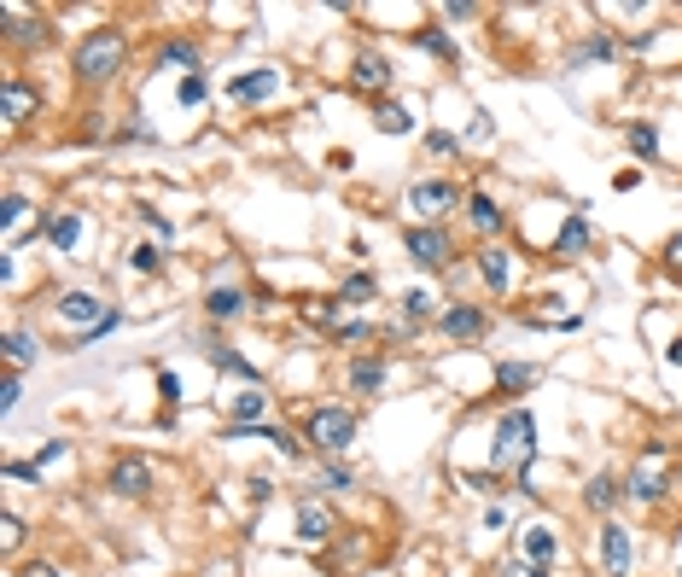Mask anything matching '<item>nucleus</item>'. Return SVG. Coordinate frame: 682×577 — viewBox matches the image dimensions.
<instances>
[{"label": "nucleus", "instance_id": "e433bc0d", "mask_svg": "<svg viewBox=\"0 0 682 577\" xmlns=\"http://www.w3.org/2000/svg\"><path fill=\"white\" fill-rule=\"evenodd\" d=\"M333 315H339V298H327V304H309V309H304L309 327H333Z\"/></svg>", "mask_w": 682, "mask_h": 577}, {"label": "nucleus", "instance_id": "c03bdc74", "mask_svg": "<svg viewBox=\"0 0 682 577\" xmlns=\"http://www.w3.org/2000/svg\"><path fill=\"white\" fill-rule=\"evenodd\" d=\"M6 478H12V484H35L41 467H30V461H6Z\"/></svg>", "mask_w": 682, "mask_h": 577}, {"label": "nucleus", "instance_id": "39448f33", "mask_svg": "<svg viewBox=\"0 0 682 577\" xmlns=\"http://www.w3.org/2000/svg\"><path fill=\"white\" fill-rule=\"evenodd\" d=\"M403 245H409L414 263H420V269H432V274H444V269H449V257H455L449 234H444V228H432V222H414L409 234H403Z\"/></svg>", "mask_w": 682, "mask_h": 577}, {"label": "nucleus", "instance_id": "ea45409f", "mask_svg": "<svg viewBox=\"0 0 682 577\" xmlns=\"http://www.w3.org/2000/svg\"><path fill=\"white\" fill-rule=\"evenodd\" d=\"M18 403H24V379H18V374H6V385H0V408L12 414Z\"/></svg>", "mask_w": 682, "mask_h": 577}, {"label": "nucleus", "instance_id": "ddd939ff", "mask_svg": "<svg viewBox=\"0 0 682 577\" xmlns=\"http://www.w3.org/2000/svg\"><path fill=\"white\" fill-rule=\"evenodd\" d=\"M35 105H41V94H35L30 82H18V76H6V88H0V117L6 123H24Z\"/></svg>", "mask_w": 682, "mask_h": 577}, {"label": "nucleus", "instance_id": "8fccbe9b", "mask_svg": "<svg viewBox=\"0 0 682 577\" xmlns=\"http://www.w3.org/2000/svg\"><path fill=\"white\" fill-rule=\"evenodd\" d=\"M24 577H65V572H59V566H47V560H30V566H24Z\"/></svg>", "mask_w": 682, "mask_h": 577}, {"label": "nucleus", "instance_id": "473e14b6", "mask_svg": "<svg viewBox=\"0 0 682 577\" xmlns=\"http://www.w3.org/2000/svg\"><path fill=\"white\" fill-rule=\"evenodd\" d=\"M129 269H135V274H158V269H164V251H158V245H129Z\"/></svg>", "mask_w": 682, "mask_h": 577}, {"label": "nucleus", "instance_id": "0eeeda50", "mask_svg": "<svg viewBox=\"0 0 682 577\" xmlns=\"http://www.w3.org/2000/svg\"><path fill=\"white\" fill-rule=\"evenodd\" d=\"M484 327H490V315L478 304H449L444 315H438V333H444V339H484Z\"/></svg>", "mask_w": 682, "mask_h": 577}, {"label": "nucleus", "instance_id": "a19ab883", "mask_svg": "<svg viewBox=\"0 0 682 577\" xmlns=\"http://www.w3.org/2000/svg\"><path fill=\"white\" fill-rule=\"evenodd\" d=\"M502 577H548V566H537V560H502Z\"/></svg>", "mask_w": 682, "mask_h": 577}, {"label": "nucleus", "instance_id": "423d86ee", "mask_svg": "<svg viewBox=\"0 0 682 577\" xmlns=\"http://www.w3.org/2000/svg\"><path fill=\"white\" fill-rule=\"evenodd\" d=\"M455 204H461V187H455V181H414L409 187V210L420 222H432V228H438V216H449Z\"/></svg>", "mask_w": 682, "mask_h": 577}, {"label": "nucleus", "instance_id": "aec40b11", "mask_svg": "<svg viewBox=\"0 0 682 577\" xmlns=\"http://www.w3.org/2000/svg\"><path fill=\"white\" fill-rule=\"evenodd\" d=\"M379 385H385V356H356L350 362V391L356 397H374Z\"/></svg>", "mask_w": 682, "mask_h": 577}, {"label": "nucleus", "instance_id": "7ed1b4c3", "mask_svg": "<svg viewBox=\"0 0 682 577\" xmlns=\"http://www.w3.org/2000/svg\"><path fill=\"white\" fill-rule=\"evenodd\" d=\"M665 484H671V455H665V443H653V455H642V461L630 467L624 496H630V502H642V508H653V502L665 496Z\"/></svg>", "mask_w": 682, "mask_h": 577}, {"label": "nucleus", "instance_id": "37998d69", "mask_svg": "<svg viewBox=\"0 0 682 577\" xmlns=\"http://www.w3.org/2000/svg\"><path fill=\"white\" fill-rule=\"evenodd\" d=\"M24 210H30V204L18 199V193H6V204H0V222H6V234L18 228V216H24Z\"/></svg>", "mask_w": 682, "mask_h": 577}, {"label": "nucleus", "instance_id": "f8f14e48", "mask_svg": "<svg viewBox=\"0 0 682 577\" xmlns=\"http://www.w3.org/2000/svg\"><path fill=\"white\" fill-rule=\"evenodd\" d=\"M350 82H356L362 94H385V88H391V59H385V53H356Z\"/></svg>", "mask_w": 682, "mask_h": 577}, {"label": "nucleus", "instance_id": "79ce46f5", "mask_svg": "<svg viewBox=\"0 0 682 577\" xmlns=\"http://www.w3.org/2000/svg\"><path fill=\"white\" fill-rule=\"evenodd\" d=\"M0 543H6V548L24 543V519H18V513H6V519H0Z\"/></svg>", "mask_w": 682, "mask_h": 577}, {"label": "nucleus", "instance_id": "f257e3e1", "mask_svg": "<svg viewBox=\"0 0 682 577\" xmlns=\"http://www.w3.org/2000/svg\"><path fill=\"white\" fill-rule=\"evenodd\" d=\"M496 473H525V467H537V420H531V408H508L502 414V426H496Z\"/></svg>", "mask_w": 682, "mask_h": 577}, {"label": "nucleus", "instance_id": "a18cd8bd", "mask_svg": "<svg viewBox=\"0 0 682 577\" xmlns=\"http://www.w3.org/2000/svg\"><path fill=\"white\" fill-rule=\"evenodd\" d=\"M158 391H164V403H181V379L170 368H158Z\"/></svg>", "mask_w": 682, "mask_h": 577}, {"label": "nucleus", "instance_id": "4468645a", "mask_svg": "<svg viewBox=\"0 0 682 577\" xmlns=\"http://www.w3.org/2000/svg\"><path fill=\"white\" fill-rule=\"evenodd\" d=\"M111 490H117V496H146V490H152V467L135 461V455H123V461L111 467Z\"/></svg>", "mask_w": 682, "mask_h": 577}, {"label": "nucleus", "instance_id": "dca6fc26", "mask_svg": "<svg viewBox=\"0 0 682 577\" xmlns=\"http://www.w3.org/2000/svg\"><path fill=\"white\" fill-rule=\"evenodd\" d=\"M583 251H589V222H583V210H572V216H566V228L554 234V257H560V263H572V257H583Z\"/></svg>", "mask_w": 682, "mask_h": 577}, {"label": "nucleus", "instance_id": "72a5a7b5", "mask_svg": "<svg viewBox=\"0 0 682 577\" xmlns=\"http://www.w3.org/2000/svg\"><path fill=\"white\" fill-rule=\"evenodd\" d=\"M315 484H321V490H350V484H356V473H350V467H339V461H321Z\"/></svg>", "mask_w": 682, "mask_h": 577}, {"label": "nucleus", "instance_id": "6e6552de", "mask_svg": "<svg viewBox=\"0 0 682 577\" xmlns=\"http://www.w3.org/2000/svg\"><path fill=\"white\" fill-rule=\"evenodd\" d=\"M274 88H280V70L263 65V70H245V76H234V82H228V100H234V105H257V100H269Z\"/></svg>", "mask_w": 682, "mask_h": 577}, {"label": "nucleus", "instance_id": "9d476101", "mask_svg": "<svg viewBox=\"0 0 682 577\" xmlns=\"http://www.w3.org/2000/svg\"><path fill=\"white\" fill-rule=\"evenodd\" d=\"M59 315H65V321H76V327L88 333V327H100L111 309H105V298H94V292H65V298H59Z\"/></svg>", "mask_w": 682, "mask_h": 577}, {"label": "nucleus", "instance_id": "412c9836", "mask_svg": "<svg viewBox=\"0 0 682 577\" xmlns=\"http://www.w3.org/2000/svg\"><path fill=\"white\" fill-rule=\"evenodd\" d=\"M222 403H228V414H234V426H251V420H263V414H269V397H263L257 385H245V391L222 397Z\"/></svg>", "mask_w": 682, "mask_h": 577}, {"label": "nucleus", "instance_id": "5701e85b", "mask_svg": "<svg viewBox=\"0 0 682 577\" xmlns=\"http://www.w3.org/2000/svg\"><path fill=\"white\" fill-rule=\"evenodd\" d=\"M239 309H245V292H234V286H210V298H205L210 321H234Z\"/></svg>", "mask_w": 682, "mask_h": 577}, {"label": "nucleus", "instance_id": "c756f323", "mask_svg": "<svg viewBox=\"0 0 682 577\" xmlns=\"http://www.w3.org/2000/svg\"><path fill=\"white\" fill-rule=\"evenodd\" d=\"M432 304H438L432 292H403V304H397V309H403V321H414V327H426V321L438 315Z\"/></svg>", "mask_w": 682, "mask_h": 577}, {"label": "nucleus", "instance_id": "f704fd0d", "mask_svg": "<svg viewBox=\"0 0 682 577\" xmlns=\"http://www.w3.org/2000/svg\"><path fill=\"white\" fill-rule=\"evenodd\" d=\"M613 53H618L613 35H589V41L578 47V59H572V65H589V59H613Z\"/></svg>", "mask_w": 682, "mask_h": 577}, {"label": "nucleus", "instance_id": "b1692460", "mask_svg": "<svg viewBox=\"0 0 682 577\" xmlns=\"http://www.w3.org/2000/svg\"><path fill=\"white\" fill-rule=\"evenodd\" d=\"M374 129H379V135H409L414 117H409L397 100H379V105H374Z\"/></svg>", "mask_w": 682, "mask_h": 577}, {"label": "nucleus", "instance_id": "a211bd4d", "mask_svg": "<svg viewBox=\"0 0 682 577\" xmlns=\"http://www.w3.org/2000/svg\"><path fill=\"white\" fill-rule=\"evenodd\" d=\"M199 65H205V59H199V41H181V35H175V41L158 47V70H187V76H199Z\"/></svg>", "mask_w": 682, "mask_h": 577}, {"label": "nucleus", "instance_id": "cd10ccee", "mask_svg": "<svg viewBox=\"0 0 682 577\" xmlns=\"http://www.w3.org/2000/svg\"><path fill=\"white\" fill-rule=\"evenodd\" d=\"M519 548H525V560H537V566H548V560H554V548H560V543H554V531H548V525H531V531H525V543H519Z\"/></svg>", "mask_w": 682, "mask_h": 577}, {"label": "nucleus", "instance_id": "2eb2a0df", "mask_svg": "<svg viewBox=\"0 0 682 577\" xmlns=\"http://www.w3.org/2000/svg\"><path fill=\"white\" fill-rule=\"evenodd\" d=\"M467 222H473L478 234H502L508 228V210L490 199V193H467Z\"/></svg>", "mask_w": 682, "mask_h": 577}, {"label": "nucleus", "instance_id": "c9c22d12", "mask_svg": "<svg viewBox=\"0 0 682 577\" xmlns=\"http://www.w3.org/2000/svg\"><path fill=\"white\" fill-rule=\"evenodd\" d=\"M205 94H210V88H205V76H181V88H175V100H181V105H199Z\"/></svg>", "mask_w": 682, "mask_h": 577}, {"label": "nucleus", "instance_id": "49530a36", "mask_svg": "<svg viewBox=\"0 0 682 577\" xmlns=\"http://www.w3.org/2000/svg\"><path fill=\"white\" fill-rule=\"evenodd\" d=\"M368 339V321H344L339 327V344H362Z\"/></svg>", "mask_w": 682, "mask_h": 577}, {"label": "nucleus", "instance_id": "09e8293b", "mask_svg": "<svg viewBox=\"0 0 682 577\" xmlns=\"http://www.w3.org/2000/svg\"><path fill=\"white\" fill-rule=\"evenodd\" d=\"M473 12H478L473 0H455V6H444V18H455V24H461V18H473Z\"/></svg>", "mask_w": 682, "mask_h": 577}, {"label": "nucleus", "instance_id": "c85d7f7f", "mask_svg": "<svg viewBox=\"0 0 682 577\" xmlns=\"http://www.w3.org/2000/svg\"><path fill=\"white\" fill-rule=\"evenodd\" d=\"M630 152H636L642 164H653V158H659V123H630Z\"/></svg>", "mask_w": 682, "mask_h": 577}, {"label": "nucleus", "instance_id": "7c9ffc66", "mask_svg": "<svg viewBox=\"0 0 682 577\" xmlns=\"http://www.w3.org/2000/svg\"><path fill=\"white\" fill-rule=\"evenodd\" d=\"M525 385H537V368H525V362H502L496 368V391H525Z\"/></svg>", "mask_w": 682, "mask_h": 577}, {"label": "nucleus", "instance_id": "393cba45", "mask_svg": "<svg viewBox=\"0 0 682 577\" xmlns=\"http://www.w3.org/2000/svg\"><path fill=\"white\" fill-rule=\"evenodd\" d=\"M379 298V280H374V269H362V274H350L339 286V304H374Z\"/></svg>", "mask_w": 682, "mask_h": 577}, {"label": "nucleus", "instance_id": "2f4dec72", "mask_svg": "<svg viewBox=\"0 0 682 577\" xmlns=\"http://www.w3.org/2000/svg\"><path fill=\"white\" fill-rule=\"evenodd\" d=\"M414 47L420 53H438V59H455V41H449L438 24H426V30H414Z\"/></svg>", "mask_w": 682, "mask_h": 577}, {"label": "nucleus", "instance_id": "58836bf2", "mask_svg": "<svg viewBox=\"0 0 682 577\" xmlns=\"http://www.w3.org/2000/svg\"><path fill=\"white\" fill-rule=\"evenodd\" d=\"M135 216H140V222H146V228H152V234H164V239L175 234L170 222H164V210H152V204H135Z\"/></svg>", "mask_w": 682, "mask_h": 577}, {"label": "nucleus", "instance_id": "9b49d317", "mask_svg": "<svg viewBox=\"0 0 682 577\" xmlns=\"http://www.w3.org/2000/svg\"><path fill=\"white\" fill-rule=\"evenodd\" d=\"M601 572L607 577L630 572V531L624 525H601Z\"/></svg>", "mask_w": 682, "mask_h": 577}, {"label": "nucleus", "instance_id": "1a4fd4ad", "mask_svg": "<svg viewBox=\"0 0 682 577\" xmlns=\"http://www.w3.org/2000/svg\"><path fill=\"white\" fill-rule=\"evenodd\" d=\"M298 543H309V548L333 543V513L321 508L315 496H304V502H298Z\"/></svg>", "mask_w": 682, "mask_h": 577}, {"label": "nucleus", "instance_id": "3c124183", "mask_svg": "<svg viewBox=\"0 0 682 577\" xmlns=\"http://www.w3.org/2000/svg\"><path fill=\"white\" fill-rule=\"evenodd\" d=\"M665 356H671V362L682 368V339H671V350H665Z\"/></svg>", "mask_w": 682, "mask_h": 577}, {"label": "nucleus", "instance_id": "de8ad7c7", "mask_svg": "<svg viewBox=\"0 0 682 577\" xmlns=\"http://www.w3.org/2000/svg\"><path fill=\"white\" fill-rule=\"evenodd\" d=\"M665 269H671V274H682V234L671 239V245H665Z\"/></svg>", "mask_w": 682, "mask_h": 577}, {"label": "nucleus", "instance_id": "6ab92c4d", "mask_svg": "<svg viewBox=\"0 0 682 577\" xmlns=\"http://www.w3.org/2000/svg\"><path fill=\"white\" fill-rule=\"evenodd\" d=\"M41 234H47L53 251H70V245L82 239V216H76V210H53V216L41 222Z\"/></svg>", "mask_w": 682, "mask_h": 577}, {"label": "nucleus", "instance_id": "f03ea898", "mask_svg": "<svg viewBox=\"0 0 682 577\" xmlns=\"http://www.w3.org/2000/svg\"><path fill=\"white\" fill-rule=\"evenodd\" d=\"M123 65H129V35L123 30H94L76 47V82H88V88L111 82Z\"/></svg>", "mask_w": 682, "mask_h": 577}, {"label": "nucleus", "instance_id": "20e7f679", "mask_svg": "<svg viewBox=\"0 0 682 577\" xmlns=\"http://www.w3.org/2000/svg\"><path fill=\"white\" fill-rule=\"evenodd\" d=\"M309 443L333 461V455H344L350 443H356V414L350 408H315L309 414Z\"/></svg>", "mask_w": 682, "mask_h": 577}, {"label": "nucleus", "instance_id": "a878e982", "mask_svg": "<svg viewBox=\"0 0 682 577\" xmlns=\"http://www.w3.org/2000/svg\"><path fill=\"white\" fill-rule=\"evenodd\" d=\"M35 356H41V344H35L24 327H12V333H6V362H12V374H18V368H30Z\"/></svg>", "mask_w": 682, "mask_h": 577}, {"label": "nucleus", "instance_id": "f3484780", "mask_svg": "<svg viewBox=\"0 0 682 577\" xmlns=\"http://www.w3.org/2000/svg\"><path fill=\"white\" fill-rule=\"evenodd\" d=\"M478 274H484V286H490V292H508L513 257L502 251V245H484V251H478Z\"/></svg>", "mask_w": 682, "mask_h": 577}, {"label": "nucleus", "instance_id": "4be33fe9", "mask_svg": "<svg viewBox=\"0 0 682 577\" xmlns=\"http://www.w3.org/2000/svg\"><path fill=\"white\" fill-rule=\"evenodd\" d=\"M618 496H624V484H618V478H607V473H595L589 484H583V508H595V513H607Z\"/></svg>", "mask_w": 682, "mask_h": 577}, {"label": "nucleus", "instance_id": "bb28decb", "mask_svg": "<svg viewBox=\"0 0 682 577\" xmlns=\"http://www.w3.org/2000/svg\"><path fill=\"white\" fill-rule=\"evenodd\" d=\"M6 41H12V47H35V41H47V24H35V18H18V12H6Z\"/></svg>", "mask_w": 682, "mask_h": 577}, {"label": "nucleus", "instance_id": "4c0bfd02", "mask_svg": "<svg viewBox=\"0 0 682 577\" xmlns=\"http://www.w3.org/2000/svg\"><path fill=\"white\" fill-rule=\"evenodd\" d=\"M426 152H438V158H449V152H461V140L449 135V129H432V135H426Z\"/></svg>", "mask_w": 682, "mask_h": 577}]
</instances>
